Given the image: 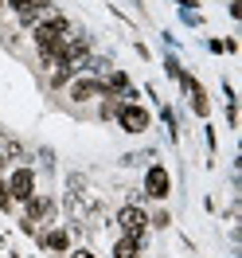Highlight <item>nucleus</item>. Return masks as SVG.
<instances>
[{
	"mask_svg": "<svg viewBox=\"0 0 242 258\" xmlns=\"http://www.w3.org/2000/svg\"><path fill=\"white\" fill-rule=\"evenodd\" d=\"M43 242H47L51 250H66V231H47V235H43Z\"/></svg>",
	"mask_w": 242,
	"mask_h": 258,
	"instance_id": "obj_11",
	"label": "nucleus"
},
{
	"mask_svg": "<svg viewBox=\"0 0 242 258\" xmlns=\"http://www.w3.org/2000/svg\"><path fill=\"white\" fill-rule=\"evenodd\" d=\"M51 211H55V200H51V196H32V200H28V223L47 219Z\"/></svg>",
	"mask_w": 242,
	"mask_h": 258,
	"instance_id": "obj_8",
	"label": "nucleus"
},
{
	"mask_svg": "<svg viewBox=\"0 0 242 258\" xmlns=\"http://www.w3.org/2000/svg\"><path fill=\"white\" fill-rule=\"evenodd\" d=\"M113 258H141V242L121 235V239L113 242Z\"/></svg>",
	"mask_w": 242,
	"mask_h": 258,
	"instance_id": "obj_10",
	"label": "nucleus"
},
{
	"mask_svg": "<svg viewBox=\"0 0 242 258\" xmlns=\"http://www.w3.org/2000/svg\"><path fill=\"white\" fill-rule=\"evenodd\" d=\"M66 35H70V24H66L63 16H51V20H43V24L35 28V47H39V55H43L47 63H55V55H59Z\"/></svg>",
	"mask_w": 242,
	"mask_h": 258,
	"instance_id": "obj_1",
	"label": "nucleus"
},
{
	"mask_svg": "<svg viewBox=\"0 0 242 258\" xmlns=\"http://www.w3.org/2000/svg\"><path fill=\"white\" fill-rule=\"evenodd\" d=\"M117 223H121V231H125V239H137V242H141V239H145V231H148V215L141 208H133V204H129V208L117 211Z\"/></svg>",
	"mask_w": 242,
	"mask_h": 258,
	"instance_id": "obj_2",
	"label": "nucleus"
},
{
	"mask_svg": "<svg viewBox=\"0 0 242 258\" xmlns=\"http://www.w3.org/2000/svg\"><path fill=\"white\" fill-rule=\"evenodd\" d=\"M0 208L12 211V196H8V184H0Z\"/></svg>",
	"mask_w": 242,
	"mask_h": 258,
	"instance_id": "obj_12",
	"label": "nucleus"
},
{
	"mask_svg": "<svg viewBox=\"0 0 242 258\" xmlns=\"http://www.w3.org/2000/svg\"><path fill=\"white\" fill-rule=\"evenodd\" d=\"M4 161H8V157H4V153H0V168H4Z\"/></svg>",
	"mask_w": 242,
	"mask_h": 258,
	"instance_id": "obj_14",
	"label": "nucleus"
},
{
	"mask_svg": "<svg viewBox=\"0 0 242 258\" xmlns=\"http://www.w3.org/2000/svg\"><path fill=\"white\" fill-rule=\"evenodd\" d=\"M145 192L152 196V200H164V196L172 192V180H168V168H164V164H152V168H148Z\"/></svg>",
	"mask_w": 242,
	"mask_h": 258,
	"instance_id": "obj_4",
	"label": "nucleus"
},
{
	"mask_svg": "<svg viewBox=\"0 0 242 258\" xmlns=\"http://www.w3.org/2000/svg\"><path fill=\"white\" fill-rule=\"evenodd\" d=\"M117 121H121L125 133H145L148 129V110H141V106H121V110H117Z\"/></svg>",
	"mask_w": 242,
	"mask_h": 258,
	"instance_id": "obj_5",
	"label": "nucleus"
},
{
	"mask_svg": "<svg viewBox=\"0 0 242 258\" xmlns=\"http://www.w3.org/2000/svg\"><path fill=\"white\" fill-rule=\"evenodd\" d=\"M0 4H4V0H0Z\"/></svg>",
	"mask_w": 242,
	"mask_h": 258,
	"instance_id": "obj_15",
	"label": "nucleus"
},
{
	"mask_svg": "<svg viewBox=\"0 0 242 258\" xmlns=\"http://www.w3.org/2000/svg\"><path fill=\"white\" fill-rule=\"evenodd\" d=\"M106 98V86H102V82H94V79H78L74 82V86H70V98H74V102H86V98Z\"/></svg>",
	"mask_w": 242,
	"mask_h": 258,
	"instance_id": "obj_7",
	"label": "nucleus"
},
{
	"mask_svg": "<svg viewBox=\"0 0 242 258\" xmlns=\"http://www.w3.org/2000/svg\"><path fill=\"white\" fill-rule=\"evenodd\" d=\"M180 82L188 86V94H192V106H195V113H207V90L199 86V82L192 79V75H180Z\"/></svg>",
	"mask_w": 242,
	"mask_h": 258,
	"instance_id": "obj_9",
	"label": "nucleus"
},
{
	"mask_svg": "<svg viewBox=\"0 0 242 258\" xmlns=\"http://www.w3.org/2000/svg\"><path fill=\"white\" fill-rule=\"evenodd\" d=\"M8 196L12 200H20V204H28L35 196V176H32V168H16L12 172V180H8Z\"/></svg>",
	"mask_w": 242,
	"mask_h": 258,
	"instance_id": "obj_3",
	"label": "nucleus"
},
{
	"mask_svg": "<svg viewBox=\"0 0 242 258\" xmlns=\"http://www.w3.org/2000/svg\"><path fill=\"white\" fill-rule=\"evenodd\" d=\"M12 12H16L24 24H35V20L47 12V0H12Z\"/></svg>",
	"mask_w": 242,
	"mask_h": 258,
	"instance_id": "obj_6",
	"label": "nucleus"
},
{
	"mask_svg": "<svg viewBox=\"0 0 242 258\" xmlns=\"http://www.w3.org/2000/svg\"><path fill=\"white\" fill-rule=\"evenodd\" d=\"M70 258H94V254H90V250H78V254H70Z\"/></svg>",
	"mask_w": 242,
	"mask_h": 258,
	"instance_id": "obj_13",
	"label": "nucleus"
}]
</instances>
